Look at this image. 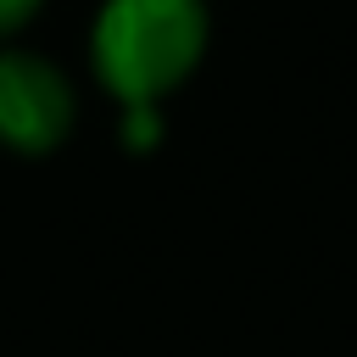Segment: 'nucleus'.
I'll use <instances>...</instances> for the list:
<instances>
[{
  "instance_id": "7ed1b4c3",
  "label": "nucleus",
  "mask_w": 357,
  "mask_h": 357,
  "mask_svg": "<svg viewBox=\"0 0 357 357\" xmlns=\"http://www.w3.org/2000/svg\"><path fill=\"white\" fill-rule=\"evenodd\" d=\"M117 139L128 156H151L162 139H167V117L162 106H134V112H117Z\"/></svg>"
},
{
  "instance_id": "f257e3e1",
  "label": "nucleus",
  "mask_w": 357,
  "mask_h": 357,
  "mask_svg": "<svg viewBox=\"0 0 357 357\" xmlns=\"http://www.w3.org/2000/svg\"><path fill=\"white\" fill-rule=\"evenodd\" d=\"M212 50V0H100L84 33L89 84L117 106H167Z\"/></svg>"
},
{
  "instance_id": "f03ea898",
  "label": "nucleus",
  "mask_w": 357,
  "mask_h": 357,
  "mask_svg": "<svg viewBox=\"0 0 357 357\" xmlns=\"http://www.w3.org/2000/svg\"><path fill=\"white\" fill-rule=\"evenodd\" d=\"M78 134V84L73 73L22 39L0 45V151L22 162L56 156Z\"/></svg>"
},
{
  "instance_id": "20e7f679",
  "label": "nucleus",
  "mask_w": 357,
  "mask_h": 357,
  "mask_svg": "<svg viewBox=\"0 0 357 357\" xmlns=\"http://www.w3.org/2000/svg\"><path fill=\"white\" fill-rule=\"evenodd\" d=\"M45 6H50V0H0V45H6V39H22V28H28Z\"/></svg>"
}]
</instances>
